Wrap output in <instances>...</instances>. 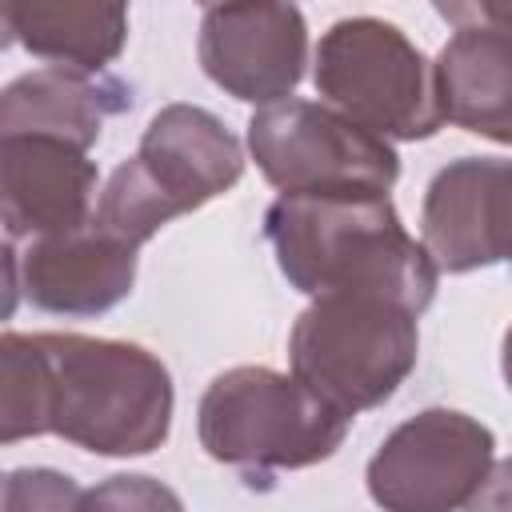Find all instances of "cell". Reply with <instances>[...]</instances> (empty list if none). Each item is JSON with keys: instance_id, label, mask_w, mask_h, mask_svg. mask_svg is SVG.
Instances as JSON below:
<instances>
[{"instance_id": "obj_9", "label": "cell", "mask_w": 512, "mask_h": 512, "mask_svg": "<svg viewBox=\"0 0 512 512\" xmlns=\"http://www.w3.org/2000/svg\"><path fill=\"white\" fill-rule=\"evenodd\" d=\"M452 36L436 52L440 116L472 136L512 144V0L436 4Z\"/></svg>"}, {"instance_id": "obj_11", "label": "cell", "mask_w": 512, "mask_h": 512, "mask_svg": "<svg viewBox=\"0 0 512 512\" xmlns=\"http://www.w3.org/2000/svg\"><path fill=\"white\" fill-rule=\"evenodd\" d=\"M420 244L440 272L512 268V160L460 156L448 160L420 204Z\"/></svg>"}, {"instance_id": "obj_15", "label": "cell", "mask_w": 512, "mask_h": 512, "mask_svg": "<svg viewBox=\"0 0 512 512\" xmlns=\"http://www.w3.org/2000/svg\"><path fill=\"white\" fill-rule=\"evenodd\" d=\"M4 32L28 56L52 68L108 72L128 44V8L80 0H8L0 8Z\"/></svg>"}, {"instance_id": "obj_2", "label": "cell", "mask_w": 512, "mask_h": 512, "mask_svg": "<svg viewBox=\"0 0 512 512\" xmlns=\"http://www.w3.org/2000/svg\"><path fill=\"white\" fill-rule=\"evenodd\" d=\"M264 240L284 280L312 300L324 292H376L416 316L436 300L440 268L380 192L276 196L264 212Z\"/></svg>"}, {"instance_id": "obj_8", "label": "cell", "mask_w": 512, "mask_h": 512, "mask_svg": "<svg viewBox=\"0 0 512 512\" xmlns=\"http://www.w3.org/2000/svg\"><path fill=\"white\" fill-rule=\"evenodd\" d=\"M496 460L488 424L460 408H424L396 424L364 468L384 512H464Z\"/></svg>"}, {"instance_id": "obj_4", "label": "cell", "mask_w": 512, "mask_h": 512, "mask_svg": "<svg viewBox=\"0 0 512 512\" xmlns=\"http://www.w3.org/2000/svg\"><path fill=\"white\" fill-rule=\"evenodd\" d=\"M348 424V416H340L292 372L264 364L220 372L196 404L200 448L216 464L252 476V484L272 472H296L336 456Z\"/></svg>"}, {"instance_id": "obj_16", "label": "cell", "mask_w": 512, "mask_h": 512, "mask_svg": "<svg viewBox=\"0 0 512 512\" xmlns=\"http://www.w3.org/2000/svg\"><path fill=\"white\" fill-rule=\"evenodd\" d=\"M84 488L56 468H12L0 488V512H80Z\"/></svg>"}, {"instance_id": "obj_10", "label": "cell", "mask_w": 512, "mask_h": 512, "mask_svg": "<svg viewBox=\"0 0 512 512\" xmlns=\"http://www.w3.org/2000/svg\"><path fill=\"white\" fill-rule=\"evenodd\" d=\"M196 56L228 96L268 108L292 100L308 64V24L296 4H208Z\"/></svg>"}, {"instance_id": "obj_12", "label": "cell", "mask_w": 512, "mask_h": 512, "mask_svg": "<svg viewBox=\"0 0 512 512\" xmlns=\"http://www.w3.org/2000/svg\"><path fill=\"white\" fill-rule=\"evenodd\" d=\"M8 264V312L16 308V292L48 316H104L112 312L136 284V248L104 232L96 220L84 228L28 240H4Z\"/></svg>"}, {"instance_id": "obj_6", "label": "cell", "mask_w": 512, "mask_h": 512, "mask_svg": "<svg viewBox=\"0 0 512 512\" xmlns=\"http://www.w3.org/2000/svg\"><path fill=\"white\" fill-rule=\"evenodd\" d=\"M316 96L392 140H432L444 124L428 56L380 16L336 20L312 52Z\"/></svg>"}, {"instance_id": "obj_17", "label": "cell", "mask_w": 512, "mask_h": 512, "mask_svg": "<svg viewBox=\"0 0 512 512\" xmlns=\"http://www.w3.org/2000/svg\"><path fill=\"white\" fill-rule=\"evenodd\" d=\"M80 512H184V500L156 476L116 472L84 492Z\"/></svg>"}, {"instance_id": "obj_3", "label": "cell", "mask_w": 512, "mask_h": 512, "mask_svg": "<svg viewBox=\"0 0 512 512\" xmlns=\"http://www.w3.org/2000/svg\"><path fill=\"white\" fill-rule=\"evenodd\" d=\"M240 176L244 148L216 112L164 104L148 120L140 148L108 176L92 220L140 252L164 224L224 196Z\"/></svg>"}, {"instance_id": "obj_7", "label": "cell", "mask_w": 512, "mask_h": 512, "mask_svg": "<svg viewBox=\"0 0 512 512\" xmlns=\"http://www.w3.org/2000/svg\"><path fill=\"white\" fill-rule=\"evenodd\" d=\"M248 156L280 196L380 192L400 180L396 148L328 108L324 100H280L256 108L248 120Z\"/></svg>"}, {"instance_id": "obj_1", "label": "cell", "mask_w": 512, "mask_h": 512, "mask_svg": "<svg viewBox=\"0 0 512 512\" xmlns=\"http://www.w3.org/2000/svg\"><path fill=\"white\" fill-rule=\"evenodd\" d=\"M172 408V376L144 344L80 332L0 336L8 440L60 436L96 456H148L168 440Z\"/></svg>"}, {"instance_id": "obj_13", "label": "cell", "mask_w": 512, "mask_h": 512, "mask_svg": "<svg viewBox=\"0 0 512 512\" xmlns=\"http://www.w3.org/2000/svg\"><path fill=\"white\" fill-rule=\"evenodd\" d=\"M100 172L88 152L48 136H0L4 240H44L96 216Z\"/></svg>"}, {"instance_id": "obj_18", "label": "cell", "mask_w": 512, "mask_h": 512, "mask_svg": "<svg viewBox=\"0 0 512 512\" xmlns=\"http://www.w3.org/2000/svg\"><path fill=\"white\" fill-rule=\"evenodd\" d=\"M464 512H512V456L492 460L484 484L464 504Z\"/></svg>"}, {"instance_id": "obj_5", "label": "cell", "mask_w": 512, "mask_h": 512, "mask_svg": "<svg viewBox=\"0 0 512 512\" xmlns=\"http://www.w3.org/2000/svg\"><path fill=\"white\" fill-rule=\"evenodd\" d=\"M416 320V312L376 292H324L288 332L292 376L356 420L392 400L412 376L420 356Z\"/></svg>"}, {"instance_id": "obj_14", "label": "cell", "mask_w": 512, "mask_h": 512, "mask_svg": "<svg viewBox=\"0 0 512 512\" xmlns=\"http://www.w3.org/2000/svg\"><path fill=\"white\" fill-rule=\"evenodd\" d=\"M132 108V88L112 72L32 68L0 92V136H48L88 152L104 124Z\"/></svg>"}, {"instance_id": "obj_19", "label": "cell", "mask_w": 512, "mask_h": 512, "mask_svg": "<svg viewBox=\"0 0 512 512\" xmlns=\"http://www.w3.org/2000/svg\"><path fill=\"white\" fill-rule=\"evenodd\" d=\"M500 372H504V384H508V392H512V324H508L504 344H500Z\"/></svg>"}]
</instances>
